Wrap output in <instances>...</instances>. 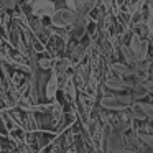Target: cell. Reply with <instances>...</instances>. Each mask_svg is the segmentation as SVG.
<instances>
[{"instance_id": "8", "label": "cell", "mask_w": 153, "mask_h": 153, "mask_svg": "<svg viewBox=\"0 0 153 153\" xmlns=\"http://www.w3.org/2000/svg\"><path fill=\"white\" fill-rule=\"evenodd\" d=\"M122 50V54H123V58H125V61H127V64H137V59H135V56H133V53H132V50H130L128 46H122L120 48Z\"/></svg>"}, {"instance_id": "9", "label": "cell", "mask_w": 153, "mask_h": 153, "mask_svg": "<svg viewBox=\"0 0 153 153\" xmlns=\"http://www.w3.org/2000/svg\"><path fill=\"white\" fill-rule=\"evenodd\" d=\"M138 107L142 109V112L145 114L146 119H153V105L146 102H138Z\"/></svg>"}, {"instance_id": "18", "label": "cell", "mask_w": 153, "mask_h": 153, "mask_svg": "<svg viewBox=\"0 0 153 153\" xmlns=\"http://www.w3.org/2000/svg\"><path fill=\"white\" fill-rule=\"evenodd\" d=\"M102 4H104V7H105V8H110V7H112V0H102Z\"/></svg>"}, {"instance_id": "1", "label": "cell", "mask_w": 153, "mask_h": 153, "mask_svg": "<svg viewBox=\"0 0 153 153\" xmlns=\"http://www.w3.org/2000/svg\"><path fill=\"white\" fill-rule=\"evenodd\" d=\"M77 20V13L69 8H61L56 10L54 15L51 17V25L56 28H66V27H73Z\"/></svg>"}, {"instance_id": "2", "label": "cell", "mask_w": 153, "mask_h": 153, "mask_svg": "<svg viewBox=\"0 0 153 153\" xmlns=\"http://www.w3.org/2000/svg\"><path fill=\"white\" fill-rule=\"evenodd\" d=\"M58 87H59V82H58V74L53 73L50 76V79L46 81V87H45V94H46L48 99H53L58 92Z\"/></svg>"}, {"instance_id": "17", "label": "cell", "mask_w": 153, "mask_h": 153, "mask_svg": "<svg viewBox=\"0 0 153 153\" xmlns=\"http://www.w3.org/2000/svg\"><path fill=\"white\" fill-rule=\"evenodd\" d=\"M145 89H146V92H152V94H153V81L145 82Z\"/></svg>"}, {"instance_id": "16", "label": "cell", "mask_w": 153, "mask_h": 153, "mask_svg": "<svg viewBox=\"0 0 153 153\" xmlns=\"http://www.w3.org/2000/svg\"><path fill=\"white\" fill-rule=\"evenodd\" d=\"M64 4H66V8L73 12H77V7H76V0H64Z\"/></svg>"}, {"instance_id": "20", "label": "cell", "mask_w": 153, "mask_h": 153, "mask_svg": "<svg viewBox=\"0 0 153 153\" xmlns=\"http://www.w3.org/2000/svg\"><path fill=\"white\" fill-rule=\"evenodd\" d=\"M25 2H28V0H25Z\"/></svg>"}, {"instance_id": "10", "label": "cell", "mask_w": 153, "mask_h": 153, "mask_svg": "<svg viewBox=\"0 0 153 153\" xmlns=\"http://www.w3.org/2000/svg\"><path fill=\"white\" fill-rule=\"evenodd\" d=\"M38 66H40V69L48 71V69L53 68V59H50V58H41V59L38 61Z\"/></svg>"}, {"instance_id": "13", "label": "cell", "mask_w": 153, "mask_h": 153, "mask_svg": "<svg viewBox=\"0 0 153 153\" xmlns=\"http://www.w3.org/2000/svg\"><path fill=\"white\" fill-rule=\"evenodd\" d=\"M69 61H68V59H63V61H59V64H58V73L56 74H64V73H66V69H68V68H69Z\"/></svg>"}, {"instance_id": "5", "label": "cell", "mask_w": 153, "mask_h": 153, "mask_svg": "<svg viewBox=\"0 0 153 153\" xmlns=\"http://www.w3.org/2000/svg\"><path fill=\"white\" fill-rule=\"evenodd\" d=\"M105 86L109 87V89H112V91H123L127 87V82L119 76H110V77H107Z\"/></svg>"}, {"instance_id": "11", "label": "cell", "mask_w": 153, "mask_h": 153, "mask_svg": "<svg viewBox=\"0 0 153 153\" xmlns=\"http://www.w3.org/2000/svg\"><path fill=\"white\" fill-rule=\"evenodd\" d=\"M0 7L4 8V10H15L17 0H0Z\"/></svg>"}, {"instance_id": "7", "label": "cell", "mask_w": 153, "mask_h": 153, "mask_svg": "<svg viewBox=\"0 0 153 153\" xmlns=\"http://www.w3.org/2000/svg\"><path fill=\"white\" fill-rule=\"evenodd\" d=\"M84 33H86V20L84 18H77L76 23L73 25V36L81 40L84 36Z\"/></svg>"}, {"instance_id": "6", "label": "cell", "mask_w": 153, "mask_h": 153, "mask_svg": "<svg viewBox=\"0 0 153 153\" xmlns=\"http://www.w3.org/2000/svg\"><path fill=\"white\" fill-rule=\"evenodd\" d=\"M97 4H99V0H84L82 8L77 12V18H84V20H86V17L97 7Z\"/></svg>"}, {"instance_id": "14", "label": "cell", "mask_w": 153, "mask_h": 153, "mask_svg": "<svg viewBox=\"0 0 153 153\" xmlns=\"http://www.w3.org/2000/svg\"><path fill=\"white\" fill-rule=\"evenodd\" d=\"M117 99H119L125 107H127V105H130V104H133V97L130 96V94H125V96H117Z\"/></svg>"}, {"instance_id": "3", "label": "cell", "mask_w": 153, "mask_h": 153, "mask_svg": "<svg viewBox=\"0 0 153 153\" xmlns=\"http://www.w3.org/2000/svg\"><path fill=\"white\" fill-rule=\"evenodd\" d=\"M112 71L115 73V76L119 77H130L135 74V69H133L132 66H128V64H123V63H114L112 64Z\"/></svg>"}, {"instance_id": "4", "label": "cell", "mask_w": 153, "mask_h": 153, "mask_svg": "<svg viewBox=\"0 0 153 153\" xmlns=\"http://www.w3.org/2000/svg\"><path fill=\"white\" fill-rule=\"evenodd\" d=\"M100 105H102L104 109H110V110H123V109H125V105L117 99V96L104 97V99L100 100Z\"/></svg>"}, {"instance_id": "19", "label": "cell", "mask_w": 153, "mask_h": 153, "mask_svg": "<svg viewBox=\"0 0 153 153\" xmlns=\"http://www.w3.org/2000/svg\"><path fill=\"white\" fill-rule=\"evenodd\" d=\"M146 5H148V10L153 12V0H146Z\"/></svg>"}, {"instance_id": "12", "label": "cell", "mask_w": 153, "mask_h": 153, "mask_svg": "<svg viewBox=\"0 0 153 153\" xmlns=\"http://www.w3.org/2000/svg\"><path fill=\"white\" fill-rule=\"evenodd\" d=\"M132 115H133V119H138V120L146 119V117H145V114L142 112V109L138 107V104H135V105H133V109H132Z\"/></svg>"}, {"instance_id": "15", "label": "cell", "mask_w": 153, "mask_h": 153, "mask_svg": "<svg viewBox=\"0 0 153 153\" xmlns=\"http://www.w3.org/2000/svg\"><path fill=\"white\" fill-rule=\"evenodd\" d=\"M140 138H142L143 142H145L146 145L150 146V148H153V137H152V135H146V133H140Z\"/></svg>"}]
</instances>
